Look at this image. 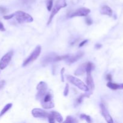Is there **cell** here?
I'll use <instances>...</instances> for the list:
<instances>
[{
    "label": "cell",
    "instance_id": "obj_23",
    "mask_svg": "<svg viewBox=\"0 0 123 123\" xmlns=\"http://www.w3.org/2000/svg\"><path fill=\"white\" fill-rule=\"evenodd\" d=\"M85 22H86V24L88 25H91V24H92V19H91L90 18H89V17H87V18H85Z\"/></svg>",
    "mask_w": 123,
    "mask_h": 123
},
{
    "label": "cell",
    "instance_id": "obj_12",
    "mask_svg": "<svg viewBox=\"0 0 123 123\" xmlns=\"http://www.w3.org/2000/svg\"><path fill=\"white\" fill-rule=\"evenodd\" d=\"M100 108L101 111H102V113L103 116L104 117V118H105L106 121L109 123H113L114 121L112 120V118L111 116V115L109 114V112H108V109L106 108L105 105L103 103H101L100 104Z\"/></svg>",
    "mask_w": 123,
    "mask_h": 123
},
{
    "label": "cell",
    "instance_id": "obj_11",
    "mask_svg": "<svg viewBox=\"0 0 123 123\" xmlns=\"http://www.w3.org/2000/svg\"><path fill=\"white\" fill-rule=\"evenodd\" d=\"M49 112L39 108H34L32 111V115L35 118H48Z\"/></svg>",
    "mask_w": 123,
    "mask_h": 123
},
{
    "label": "cell",
    "instance_id": "obj_25",
    "mask_svg": "<svg viewBox=\"0 0 123 123\" xmlns=\"http://www.w3.org/2000/svg\"><path fill=\"white\" fill-rule=\"evenodd\" d=\"M7 9H6V8H4V7H1V6H0V12H1V13H6V12H7Z\"/></svg>",
    "mask_w": 123,
    "mask_h": 123
},
{
    "label": "cell",
    "instance_id": "obj_30",
    "mask_svg": "<svg viewBox=\"0 0 123 123\" xmlns=\"http://www.w3.org/2000/svg\"><path fill=\"white\" fill-rule=\"evenodd\" d=\"M64 72V68H62V69H61V79H62V82H64V75H63Z\"/></svg>",
    "mask_w": 123,
    "mask_h": 123
},
{
    "label": "cell",
    "instance_id": "obj_9",
    "mask_svg": "<svg viewBox=\"0 0 123 123\" xmlns=\"http://www.w3.org/2000/svg\"><path fill=\"white\" fill-rule=\"evenodd\" d=\"M13 55V52L10 51L4 55L0 61V69L3 70L8 65Z\"/></svg>",
    "mask_w": 123,
    "mask_h": 123
},
{
    "label": "cell",
    "instance_id": "obj_17",
    "mask_svg": "<svg viewBox=\"0 0 123 123\" xmlns=\"http://www.w3.org/2000/svg\"><path fill=\"white\" fill-rule=\"evenodd\" d=\"M106 85L108 88H109L111 89V90H117L120 89V84L112 83L111 81L109 82Z\"/></svg>",
    "mask_w": 123,
    "mask_h": 123
},
{
    "label": "cell",
    "instance_id": "obj_21",
    "mask_svg": "<svg viewBox=\"0 0 123 123\" xmlns=\"http://www.w3.org/2000/svg\"><path fill=\"white\" fill-rule=\"evenodd\" d=\"M53 1L54 0H47V8H48V11H49V12H50L52 9Z\"/></svg>",
    "mask_w": 123,
    "mask_h": 123
},
{
    "label": "cell",
    "instance_id": "obj_18",
    "mask_svg": "<svg viewBox=\"0 0 123 123\" xmlns=\"http://www.w3.org/2000/svg\"><path fill=\"white\" fill-rule=\"evenodd\" d=\"M12 107V103H8V104L6 105L4 107L3 109L1 111V113H0V117L2 116L4 114H6L10 109Z\"/></svg>",
    "mask_w": 123,
    "mask_h": 123
},
{
    "label": "cell",
    "instance_id": "obj_6",
    "mask_svg": "<svg viewBox=\"0 0 123 123\" xmlns=\"http://www.w3.org/2000/svg\"><path fill=\"white\" fill-rule=\"evenodd\" d=\"M67 79L71 84L75 85L76 86H77V87L79 89H80V90H82V91H85V92L89 91V89L88 88L87 85H85L82 80H80V79H78V78L73 76L68 75L67 76Z\"/></svg>",
    "mask_w": 123,
    "mask_h": 123
},
{
    "label": "cell",
    "instance_id": "obj_10",
    "mask_svg": "<svg viewBox=\"0 0 123 123\" xmlns=\"http://www.w3.org/2000/svg\"><path fill=\"white\" fill-rule=\"evenodd\" d=\"M84 54V53L83 52L80 51L77 52L76 54L68 55V58H67L65 61H66L68 64L74 63V62H76L78 60H79L80 58L82 57Z\"/></svg>",
    "mask_w": 123,
    "mask_h": 123
},
{
    "label": "cell",
    "instance_id": "obj_28",
    "mask_svg": "<svg viewBox=\"0 0 123 123\" xmlns=\"http://www.w3.org/2000/svg\"><path fill=\"white\" fill-rule=\"evenodd\" d=\"M106 79L108 80H109V81H111L112 79V75L111 74H108L106 75Z\"/></svg>",
    "mask_w": 123,
    "mask_h": 123
},
{
    "label": "cell",
    "instance_id": "obj_24",
    "mask_svg": "<svg viewBox=\"0 0 123 123\" xmlns=\"http://www.w3.org/2000/svg\"><path fill=\"white\" fill-rule=\"evenodd\" d=\"M14 17V13L13 14H11L10 15H7V16H4V19H6V20H8V19H10L12 18H13Z\"/></svg>",
    "mask_w": 123,
    "mask_h": 123
},
{
    "label": "cell",
    "instance_id": "obj_20",
    "mask_svg": "<svg viewBox=\"0 0 123 123\" xmlns=\"http://www.w3.org/2000/svg\"><path fill=\"white\" fill-rule=\"evenodd\" d=\"M76 122H78V120H76L74 118L72 117L71 116H68L66 118V121H64V123H76Z\"/></svg>",
    "mask_w": 123,
    "mask_h": 123
},
{
    "label": "cell",
    "instance_id": "obj_4",
    "mask_svg": "<svg viewBox=\"0 0 123 123\" xmlns=\"http://www.w3.org/2000/svg\"><path fill=\"white\" fill-rule=\"evenodd\" d=\"M68 55H57L55 54H51L49 55H46L43 58L42 60V62L43 64L50 63V62H57V61H62V60H66L68 58Z\"/></svg>",
    "mask_w": 123,
    "mask_h": 123
},
{
    "label": "cell",
    "instance_id": "obj_32",
    "mask_svg": "<svg viewBox=\"0 0 123 123\" xmlns=\"http://www.w3.org/2000/svg\"><path fill=\"white\" fill-rule=\"evenodd\" d=\"M120 89H123V84H120Z\"/></svg>",
    "mask_w": 123,
    "mask_h": 123
},
{
    "label": "cell",
    "instance_id": "obj_3",
    "mask_svg": "<svg viewBox=\"0 0 123 123\" xmlns=\"http://www.w3.org/2000/svg\"><path fill=\"white\" fill-rule=\"evenodd\" d=\"M14 17H15L17 21L20 24L22 23H31L33 21V18L28 13L22 11H18L14 13Z\"/></svg>",
    "mask_w": 123,
    "mask_h": 123
},
{
    "label": "cell",
    "instance_id": "obj_7",
    "mask_svg": "<svg viewBox=\"0 0 123 123\" xmlns=\"http://www.w3.org/2000/svg\"><path fill=\"white\" fill-rule=\"evenodd\" d=\"M41 50H42V48L40 45H38L36 46V48H35L34 50L32 51V52L31 53L30 55V56L26 59V60L24 61V63H23L22 66L25 67V66H28L29 64H30L31 62L34 61L39 56L40 54L41 53Z\"/></svg>",
    "mask_w": 123,
    "mask_h": 123
},
{
    "label": "cell",
    "instance_id": "obj_15",
    "mask_svg": "<svg viewBox=\"0 0 123 123\" xmlns=\"http://www.w3.org/2000/svg\"><path fill=\"white\" fill-rule=\"evenodd\" d=\"M51 113L52 114L53 117L55 119V121H57L58 123L63 122V118L60 113L56 111H52L51 112Z\"/></svg>",
    "mask_w": 123,
    "mask_h": 123
},
{
    "label": "cell",
    "instance_id": "obj_1",
    "mask_svg": "<svg viewBox=\"0 0 123 123\" xmlns=\"http://www.w3.org/2000/svg\"><path fill=\"white\" fill-rule=\"evenodd\" d=\"M37 91L36 98L40 102L42 108L43 109H52L54 108L55 105L53 100L52 94L48 90V88Z\"/></svg>",
    "mask_w": 123,
    "mask_h": 123
},
{
    "label": "cell",
    "instance_id": "obj_5",
    "mask_svg": "<svg viewBox=\"0 0 123 123\" xmlns=\"http://www.w3.org/2000/svg\"><path fill=\"white\" fill-rule=\"evenodd\" d=\"M66 6H67V3H66V0H57L56 1L55 6H54V7H53L51 10L52 12L50 15V17H49V20H48V25H49L52 22V20L53 18L55 16V14H57L58 12L61 8H64V7H66Z\"/></svg>",
    "mask_w": 123,
    "mask_h": 123
},
{
    "label": "cell",
    "instance_id": "obj_26",
    "mask_svg": "<svg viewBox=\"0 0 123 123\" xmlns=\"http://www.w3.org/2000/svg\"><path fill=\"white\" fill-rule=\"evenodd\" d=\"M88 41V40H84V41H82V42H81V43L79 44V48H80V47H82L84 44H86V43H87Z\"/></svg>",
    "mask_w": 123,
    "mask_h": 123
},
{
    "label": "cell",
    "instance_id": "obj_14",
    "mask_svg": "<svg viewBox=\"0 0 123 123\" xmlns=\"http://www.w3.org/2000/svg\"><path fill=\"white\" fill-rule=\"evenodd\" d=\"M86 64H83L81 66H79L78 68V69L76 70V72H74V74L77 76H80L82 74H84V73L86 72Z\"/></svg>",
    "mask_w": 123,
    "mask_h": 123
},
{
    "label": "cell",
    "instance_id": "obj_16",
    "mask_svg": "<svg viewBox=\"0 0 123 123\" xmlns=\"http://www.w3.org/2000/svg\"><path fill=\"white\" fill-rule=\"evenodd\" d=\"M90 94H82V95H80V96H79L78 98H77L76 100L75 106H77L79 105H80V103L82 102L83 98H84V97H88L89 96H90Z\"/></svg>",
    "mask_w": 123,
    "mask_h": 123
},
{
    "label": "cell",
    "instance_id": "obj_22",
    "mask_svg": "<svg viewBox=\"0 0 123 123\" xmlns=\"http://www.w3.org/2000/svg\"><path fill=\"white\" fill-rule=\"evenodd\" d=\"M68 91H69V86H68V84H67L65 86L64 91V96H67L68 94Z\"/></svg>",
    "mask_w": 123,
    "mask_h": 123
},
{
    "label": "cell",
    "instance_id": "obj_27",
    "mask_svg": "<svg viewBox=\"0 0 123 123\" xmlns=\"http://www.w3.org/2000/svg\"><path fill=\"white\" fill-rule=\"evenodd\" d=\"M0 31H6V29H5L4 26V25L1 22H0Z\"/></svg>",
    "mask_w": 123,
    "mask_h": 123
},
{
    "label": "cell",
    "instance_id": "obj_13",
    "mask_svg": "<svg viewBox=\"0 0 123 123\" xmlns=\"http://www.w3.org/2000/svg\"><path fill=\"white\" fill-rule=\"evenodd\" d=\"M100 13L104 15H107L108 16H112V10L108 6H104L101 8Z\"/></svg>",
    "mask_w": 123,
    "mask_h": 123
},
{
    "label": "cell",
    "instance_id": "obj_2",
    "mask_svg": "<svg viewBox=\"0 0 123 123\" xmlns=\"http://www.w3.org/2000/svg\"><path fill=\"white\" fill-rule=\"evenodd\" d=\"M94 68V65L92 62H88L86 65V84L87 86L89 89V91L94 89V83L93 78L91 75V72L92 70Z\"/></svg>",
    "mask_w": 123,
    "mask_h": 123
},
{
    "label": "cell",
    "instance_id": "obj_31",
    "mask_svg": "<svg viewBox=\"0 0 123 123\" xmlns=\"http://www.w3.org/2000/svg\"><path fill=\"white\" fill-rule=\"evenodd\" d=\"M102 47V44H100V43H97V44H96V45H95V48H96V49H100V48H101Z\"/></svg>",
    "mask_w": 123,
    "mask_h": 123
},
{
    "label": "cell",
    "instance_id": "obj_29",
    "mask_svg": "<svg viewBox=\"0 0 123 123\" xmlns=\"http://www.w3.org/2000/svg\"><path fill=\"white\" fill-rule=\"evenodd\" d=\"M5 84H6V82L4 80H1V81H0V89H1L4 86Z\"/></svg>",
    "mask_w": 123,
    "mask_h": 123
},
{
    "label": "cell",
    "instance_id": "obj_19",
    "mask_svg": "<svg viewBox=\"0 0 123 123\" xmlns=\"http://www.w3.org/2000/svg\"><path fill=\"white\" fill-rule=\"evenodd\" d=\"M80 117L81 118L82 120H85L86 122H88V123H91V122H92V120H91V117H90L89 115H85V114H81V115H80Z\"/></svg>",
    "mask_w": 123,
    "mask_h": 123
},
{
    "label": "cell",
    "instance_id": "obj_8",
    "mask_svg": "<svg viewBox=\"0 0 123 123\" xmlns=\"http://www.w3.org/2000/svg\"><path fill=\"white\" fill-rule=\"evenodd\" d=\"M90 12L91 10L89 8L82 7V8H78L76 10L70 13L69 14H68V18H74V17L76 16H86L90 13Z\"/></svg>",
    "mask_w": 123,
    "mask_h": 123
}]
</instances>
